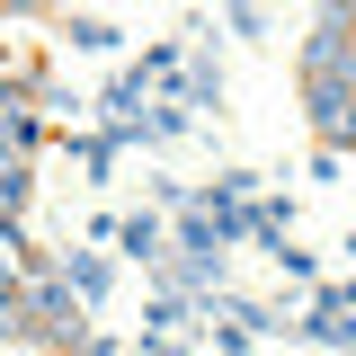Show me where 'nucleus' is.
I'll list each match as a JSON object with an SVG mask.
<instances>
[{
    "label": "nucleus",
    "instance_id": "obj_1",
    "mask_svg": "<svg viewBox=\"0 0 356 356\" xmlns=\"http://www.w3.org/2000/svg\"><path fill=\"white\" fill-rule=\"evenodd\" d=\"M18 285H27V312H36V339H44L54 356H81V339H89V312H81V294H72V276H63V267H44L36 250H27Z\"/></svg>",
    "mask_w": 356,
    "mask_h": 356
},
{
    "label": "nucleus",
    "instance_id": "obj_4",
    "mask_svg": "<svg viewBox=\"0 0 356 356\" xmlns=\"http://www.w3.org/2000/svg\"><path fill=\"white\" fill-rule=\"evenodd\" d=\"M116 250H134V259H161V222H152V214H125V222H116Z\"/></svg>",
    "mask_w": 356,
    "mask_h": 356
},
{
    "label": "nucleus",
    "instance_id": "obj_3",
    "mask_svg": "<svg viewBox=\"0 0 356 356\" xmlns=\"http://www.w3.org/2000/svg\"><path fill=\"white\" fill-rule=\"evenodd\" d=\"M27 187H36V178H27V161L0 143V214H18V205H27Z\"/></svg>",
    "mask_w": 356,
    "mask_h": 356
},
{
    "label": "nucleus",
    "instance_id": "obj_2",
    "mask_svg": "<svg viewBox=\"0 0 356 356\" xmlns=\"http://www.w3.org/2000/svg\"><path fill=\"white\" fill-rule=\"evenodd\" d=\"M36 339V312H27V285H0V356Z\"/></svg>",
    "mask_w": 356,
    "mask_h": 356
},
{
    "label": "nucleus",
    "instance_id": "obj_5",
    "mask_svg": "<svg viewBox=\"0 0 356 356\" xmlns=\"http://www.w3.org/2000/svg\"><path fill=\"white\" fill-rule=\"evenodd\" d=\"M63 276H72V294H81V303L107 294V267H98V259H63Z\"/></svg>",
    "mask_w": 356,
    "mask_h": 356
},
{
    "label": "nucleus",
    "instance_id": "obj_8",
    "mask_svg": "<svg viewBox=\"0 0 356 356\" xmlns=\"http://www.w3.org/2000/svg\"><path fill=\"white\" fill-rule=\"evenodd\" d=\"M81 356H125V348H116L107 330H89V339H81Z\"/></svg>",
    "mask_w": 356,
    "mask_h": 356
},
{
    "label": "nucleus",
    "instance_id": "obj_6",
    "mask_svg": "<svg viewBox=\"0 0 356 356\" xmlns=\"http://www.w3.org/2000/svg\"><path fill=\"white\" fill-rule=\"evenodd\" d=\"M63 27H72V44H89V54H107V44H116L107 18H63Z\"/></svg>",
    "mask_w": 356,
    "mask_h": 356
},
{
    "label": "nucleus",
    "instance_id": "obj_7",
    "mask_svg": "<svg viewBox=\"0 0 356 356\" xmlns=\"http://www.w3.org/2000/svg\"><path fill=\"white\" fill-rule=\"evenodd\" d=\"M339 27H348V54H339V81L356 89V9H339Z\"/></svg>",
    "mask_w": 356,
    "mask_h": 356
}]
</instances>
